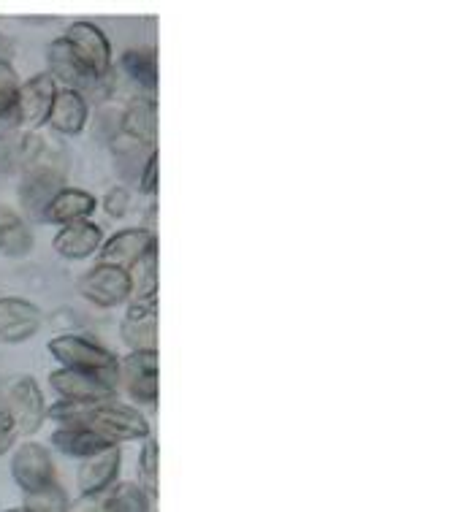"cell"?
<instances>
[{
	"instance_id": "cell-4",
	"label": "cell",
	"mask_w": 461,
	"mask_h": 512,
	"mask_svg": "<svg viewBox=\"0 0 461 512\" xmlns=\"http://www.w3.org/2000/svg\"><path fill=\"white\" fill-rule=\"evenodd\" d=\"M117 382L123 385L128 399L142 407L158 404V350L128 353L117 358Z\"/></svg>"
},
{
	"instance_id": "cell-1",
	"label": "cell",
	"mask_w": 461,
	"mask_h": 512,
	"mask_svg": "<svg viewBox=\"0 0 461 512\" xmlns=\"http://www.w3.org/2000/svg\"><path fill=\"white\" fill-rule=\"evenodd\" d=\"M47 418L57 420L60 426H85L101 434L106 442L120 445V442H144L150 437V423L142 412L123 404L117 399L93 401V404H79V401H57L47 410Z\"/></svg>"
},
{
	"instance_id": "cell-26",
	"label": "cell",
	"mask_w": 461,
	"mask_h": 512,
	"mask_svg": "<svg viewBox=\"0 0 461 512\" xmlns=\"http://www.w3.org/2000/svg\"><path fill=\"white\" fill-rule=\"evenodd\" d=\"M68 494L63 485L52 483L41 491H33V494H25V502H22V510L25 512H68Z\"/></svg>"
},
{
	"instance_id": "cell-24",
	"label": "cell",
	"mask_w": 461,
	"mask_h": 512,
	"mask_svg": "<svg viewBox=\"0 0 461 512\" xmlns=\"http://www.w3.org/2000/svg\"><path fill=\"white\" fill-rule=\"evenodd\" d=\"M131 277V301L136 298H158V247L144 255L128 269Z\"/></svg>"
},
{
	"instance_id": "cell-7",
	"label": "cell",
	"mask_w": 461,
	"mask_h": 512,
	"mask_svg": "<svg viewBox=\"0 0 461 512\" xmlns=\"http://www.w3.org/2000/svg\"><path fill=\"white\" fill-rule=\"evenodd\" d=\"M79 290L95 307L114 309L131 301V277L120 266L95 263L93 269H87L85 277L79 280Z\"/></svg>"
},
{
	"instance_id": "cell-30",
	"label": "cell",
	"mask_w": 461,
	"mask_h": 512,
	"mask_svg": "<svg viewBox=\"0 0 461 512\" xmlns=\"http://www.w3.org/2000/svg\"><path fill=\"white\" fill-rule=\"evenodd\" d=\"M128 209H131V193H128V187H112L104 196V212L109 217H114V220L128 215Z\"/></svg>"
},
{
	"instance_id": "cell-22",
	"label": "cell",
	"mask_w": 461,
	"mask_h": 512,
	"mask_svg": "<svg viewBox=\"0 0 461 512\" xmlns=\"http://www.w3.org/2000/svg\"><path fill=\"white\" fill-rule=\"evenodd\" d=\"M17 95H19L17 71L11 68V63L0 60V139H6L11 131H17L19 128Z\"/></svg>"
},
{
	"instance_id": "cell-14",
	"label": "cell",
	"mask_w": 461,
	"mask_h": 512,
	"mask_svg": "<svg viewBox=\"0 0 461 512\" xmlns=\"http://www.w3.org/2000/svg\"><path fill=\"white\" fill-rule=\"evenodd\" d=\"M49 385L63 401L93 404V401L114 399V388L109 382L90 372H79V369H63L60 366V369L49 374Z\"/></svg>"
},
{
	"instance_id": "cell-21",
	"label": "cell",
	"mask_w": 461,
	"mask_h": 512,
	"mask_svg": "<svg viewBox=\"0 0 461 512\" xmlns=\"http://www.w3.org/2000/svg\"><path fill=\"white\" fill-rule=\"evenodd\" d=\"M49 439L60 453L74 458H90L106 447H112V442H106L101 434H95L93 429H85V426H60L57 431H52Z\"/></svg>"
},
{
	"instance_id": "cell-3",
	"label": "cell",
	"mask_w": 461,
	"mask_h": 512,
	"mask_svg": "<svg viewBox=\"0 0 461 512\" xmlns=\"http://www.w3.org/2000/svg\"><path fill=\"white\" fill-rule=\"evenodd\" d=\"M41 149L28 160L25 177H22V185H19L22 209H25V215H28L30 220H36V223H44L47 206L52 204V198L66 187V166H60V163L52 158H44Z\"/></svg>"
},
{
	"instance_id": "cell-9",
	"label": "cell",
	"mask_w": 461,
	"mask_h": 512,
	"mask_svg": "<svg viewBox=\"0 0 461 512\" xmlns=\"http://www.w3.org/2000/svg\"><path fill=\"white\" fill-rule=\"evenodd\" d=\"M125 347L131 353L158 350V298H136L128 301V312L120 326Z\"/></svg>"
},
{
	"instance_id": "cell-25",
	"label": "cell",
	"mask_w": 461,
	"mask_h": 512,
	"mask_svg": "<svg viewBox=\"0 0 461 512\" xmlns=\"http://www.w3.org/2000/svg\"><path fill=\"white\" fill-rule=\"evenodd\" d=\"M120 63H123V71L128 74V79H133L142 90H155L158 87V60H155V52L131 49V52H125Z\"/></svg>"
},
{
	"instance_id": "cell-27",
	"label": "cell",
	"mask_w": 461,
	"mask_h": 512,
	"mask_svg": "<svg viewBox=\"0 0 461 512\" xmlns=\"http://www.w3.org/2000/svg\"><path fill=\"white\" fill-rule=\"evenodd\" d=\"M112 155L114 160H117V166H120V171H131L133 163H139V168L144 166V160L150 158V152L155 147H147V144H142V141L131 139L128 133H117L112 141Z\"/></svg>"
},
{
	"instance_id": "cell-11",
	"label": "cell",
	"mask_w": 461,
	"mask_h": 512,
	"mask_svg": "<svg viewBox=\"0 0 461 512\" xmlns=\"http://www.w3.org/2000/svg\"><path fill=\"white\" fill-rule=\"evenodd\" d=\"M158 247V236L144 228H125L117 231L114 236L104 239L101 250H98V263H109V266H120V269H131L133 263L142 261L144 255Z\"/></svg>"
},
{
	"instance_id": "cell-31",
	"label": "cell",
	"mask_w": 461,
	"mask_h": 512,
	"mask_svg": "<svg viewBox=\"0 0 461 512\" xmlns=\"http://www.w3.org/2000/svg\"><path fill=\"white\" fill-rule=\"evenodd\" d=\"M14 439H17V426L6 410H0V456H6L11 447H14Z\"/></svg>"
},
{
	"instance_id": "cell-15",
	"label": "cell",
	"mask_w": 461,
	"mask_h": 512,
	"mask_svg": "<svg viewBox=\"0 0 461 512\" xmlns=\"http://www.w3.org/2000/svg\"><path fill=\"white\" fill-rule=\"evenodd\" d=\"M120 464H123V453L117 445L106 447L90 458H82V466L76 472V485L82 496H104L117 483Z\"/></svg>"
},
{
	"instance_id": "cell-8",
	"label": "cell",
	"mask_w": 461,
	"mask_h": 512,
	"mask_svg": "<svg viewBox=\"0 0 461 512\" xmlns=\"http://www.w3.org/2000/svg\"><path fill=\"white\" fill-rule=\"evenodd\" d=\"M11 475L22 494H33V491H41L55 483V464H52L47 447L38 442L19 445L11 458Z\"/></svg>"
},
{
	"instance_id": "cell-16",
	"label": "cell",
	"mask_w": 461,
	"mask_h": 512,
	"mask_svg": "<svg viewBox=\"0 0 461 512\" xmlns=\"http://www.w3.org/2000/svg\"><path fill=\"white\" fill-rule=\"evenodd\" d=\"M101 244H104V231H101V225L90 223V220L60 225V231L52 239L57 255L68 258V261H85L101 250Z\"/></svg>"
},
{
	"instance_id": "cell-33",
	"label": "cell",
	"mask_w": 461,
	"mask_h": 512,
	"mask_svg": "<svg viewBox=\"0 0 461 512\" xmlns=\"http://www.w3.org/2000/svg\"><path fill=\"white\" fill-rule=\"evenodd\" d=\"M6 512H25V510H6Z\"/></svg>"
},
{
	"instance_id": "cell-23",
	"label": "cell",
	"mask_w": 461,
	"mask_h": 512,
	"mask_svg": "<svg viewBox=\"0 0 461 512\" xmlns=\"http://www.w3.org/2000/svg\"><path fill=\"white\" fill-rule=\"evenodd\" d=\"M101 512H150V496L139 483H117L104 494Z\"/></svg>"
},
{
	"instance_id": "cell-6",
	"label": "cell",
	"mask_w": 461,
	"mask_h": 512,
	"mask_svg": "<svg viewBox=\"0 0 461 512\" xmlns=\"http://www.w3.org/2000/svg\"><path fill=\"white\" fill-rule=\"evenodd\" d=\"M66 44L74 49V55L82 60V66L90 74L104 82L112 74V44L104 36V30L93 25V22H74L66 30Z\"/></svg>"
},
{
	"instance_id": "cell-19",
	"label": "cell",
	"mask_w": 461,
	"mask_h": 512,
	"mask_svg": "<svg viewBox=\"0 0 461 512\" xmlns=\"http://www.w3.org/2000/svg\"><path fill=\"white\" fill-rule=\"evenodd\" d=\"M123 133L147 147L158 144V103L150 98H133L123 112Z\"/></svg>"
},
{
	"instance_id": "cell-2",
	"label": "cell",
	"mask_w": 461,
	"mask_h": 512,
	"mask_svg": "<svg viewBox=\"0 0 461 512\" xmlns=\"http://www.w3.org/2000/svg\"><path fill=\"white\" fill-rule=\"evenodd\" d=\"M49 353L55 361H60L63 369H79L101 377L109 385H117V355L95 342L93 336L85 334H60L49 339Z\"/></svg>"
},
{
	"instance_id": "cell-5",
	"label": "cell",
	"mask_w": 461,
	"mask_h": 512,
	"mask_svg": "<svg viewBox=\"0 0 461 512\" xmlns=\"http://www.w3.org/2000/svg\"><path fill=\"white\" fill-rule=\"evenodd\" d=\"M6 412L14 420L17 426V434H25V437H33L41 423L47 420V401H44V393L38 388V382L30 377V374H22V377H14L6 388Z\"/></svg>"
},
{
	"instance_id": "cell-18",
	"label": "cell",
	"mask_w": 461,
	"mask_h": 512,
	"mask_svg": "<svg viewBox=\"0 0 461 512\" xmlns=\"http://www.w3.org/2000/svg\"><path fill=\"white\" fill-rule=\"evenodd\" d=\"M95 201L93 193L87 190H76V187H63L52 204L47 206L44 212V223L52 225H71V223H82V220H90V215L95 212Z\"/></svg>"
},
{
	"instance_id": "cell-28",
	"label": "cell",
	"mask_w": 461,
	"mask_h": 512,
	"mask_svg": "<svg viewBox=\"0 0 461 512\" xmlns=\"http://www.w3.org/2000/svg\"><path fill=\"white\" fill-rule=\"evenodd\" d=\"M158 466H160L158 439L150 434V437L144 439L142 453H139V475H142V488L147 491L150 499H158V491H160Z\"/></svg>"
},
{
	"instance_id": "cell-10",
	"label": "cell",
	"mask_w": 461,
	"mask_h": 512,
	"mask_svg": "<svg viewBox=\"0 0 461 512\" xmlns=\"http://www.w3.org/2000/svg\"><path fill=\"white\" fill-rule=\"evenodd\" d=\"M55 95H57V84L49 74L30 76L28 82L19 84V95H17L19 125H25V128H30V131H36V128H41V125H47Z\"/></svg>"
},
{
	"instance_id": "cell-13",
	"label": "cell",
	"mask_w": 461,
	"mask_h": 512,
	"mask_svg": "<svg viewBox=\"0 0 461 512\" xmlns=\"http://www.w3.org/2000/svg\"><path fill=\"white\" fill-rule=\"evenodd\" d=\"M47 63V74L55 79V84H63V90H74V93L85 95L87 90H93L95 84H101L85 66H82V60L74 55V49L68 47L66 38H55V41L49 44Z\"/></svg>"
},
{
	"instance_id": "cell-29",
	"label": "cell",
	"mask_w": 461,
	"mask_h": 512,
	"mask_svg": "<svg viewBox=\"0 0 461 512\" xmlns=\"http://www.w3.org/2000/svg\"><path fill=\"white\" fill-rule=\"evenodd\" d=\"M160 185V152L158 147L152 149L150 158L144 160L142 174H139V187H142L144 196H155Z\"/></svg>"
},
{
	"instance_id": "cell-20",
	"label": "cell",
	"mask_w": 461,
	"mask_h": 512,
	"mask_svg": "<svg viewBox=\"0 0 461 512\" xmlns=\"http://www.w3.org/2000/svg\"><path fill=\"white\" fill-rule=\"evenodd\" d=\"M33 250V231L25 223V217L0 206V255L6 258H25Z\"/></svg>"
},
{
	"instance_id": "cell-17",
	"label": "cell",
	"mask_w": 461,
	"mask_h": 512,
	"mask_svg": "<svg viewBox=\"0 0 461 512\" xmlns=\"http://www.w3.org/2000/svg\"><path fill=\"white\" fill-rule=\"evenodd\" d=\"M87 117H90V106H87L85 95L57 87L52 112H49L47 120L52 125V131L63 133V136H79L85 131Z\"/></svg>"
},
{
	"instance_id": "cell-12",
	"label": "cell",
	"mask_w": 461,
	"mask_h": 512,
	"mask_svg": "<svg viewBox=\"0 0 461 512\" xmlns=\"http://www.w3.org/2000/svg\"><path fill=\"white\" fill-rule=\"evenodd\" d=\"M44 315L25 298H0V345H19L38 334Z\"/></svg>"
},
{
	"instance_id": "cell-32",
	"label": "cell",
	"mask_w": 461,
	"mask_h": 512,
	"mask_svg": "<svg viewBox=\"0 0 461 512\" xmlns=\"http://www.w3.org/2000/svg\"><path fill=\"white\" fill-rule=\"evenodd\" d=\"M104 510V496H82L79 502L68 504V512H101Z\"/></svg>"
}]
</instances>
